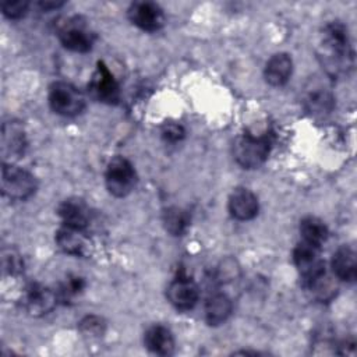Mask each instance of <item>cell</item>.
<instances>
[{"mask_svg": "<svg viewBox=\"0 0 357 357\" xmlns=\"http://www.w3.org/2000/svg\"><path fill=\"white\" fill-rule=\"evenodd\" d=\"M317 54L329 77L340 78L350 74L354 67V50L347 28L342 22L332 21L324 25Z\"/></svg>", "mask_w": 357, "mask_h": 357, "instance_id": "cell-1", "label": "cell"}, {"mask_svg": "<svg viewBox=\"0 0 357 357\" xmlns=\"http://www.w3.org/2000/svg\"><path fill=\"white\" fill-rule=\"evenodd\" d=\"M272 148L269 134L244 132L238 135L233 145V155L243 169H257L265 163Z\"/></svg>", "mask_w": 357, "mask_h": 357, "instance_id": "cell-2", "label": "cell"}, {"mask_svg": "<svg viewBox=\"0 0 357 357\" xmlns=\"http://www.w3.org/2000/svg\"><path fill=\"white\" fill-rule=\"evenodd\" d=\"M0 181L3 195L15 201L31 198L38 188L35 176L14 163H3Z\"/></svg>", "mask_w": 357, "mask_h": 357, "instance_id": "cell-3", "label": "cell"}, {"mask_svg": "<svg viewBox=\"0 0 357 357\" xmlns=\"http://www.w3.org/2000/svg\"><path fill=\"white\" fill-rule=\"evenodd\" d=\"M47 102L50 109L63 117L78 116L85 109L84 95L66 81H56L49 86Z\"/></svg>", "mask_w": 357, "mask_h": 357, "instance_id": "cell-4", "label": "cell"}, {"mask_svg": "<svg viewBox=\"0 0 357 357\" xmlns=\"http://www.w3.org/2000/svg\"><path fill=\"white\" fill-rule=\"evenodd\" d=\"M105 184L116 198H124L137 185V173L132 163L124 156H114L106 166Z\"/></svg>", "mask_w": 357, "mask_h": 357, "instance_id": "cell-5", "label": "cell"}, {"mask_svg": "<svg viewBox=\"0 0 357 357\" xmlns=\"http://www.w3.org/2000/svg\"><path fill=\"white\" fill-rule=\"evenodd\" d=\"M88 92L98 102L106 105L119 103L120 85L103 61H98L96 68L88 82Z\"/></svg>", "mask_w": 357, "mask_h": 357, "instance_id": "cell-6", "label": "cell"}, {"mask_svg": "<svg viewBox=\"0 0 357 357\" xmlns=\"http://www.w3.org/2000/svg\"><path fill=\"white\" fill-rule=\"evenodd\" d=\"M59 39L71 52L88 53L93 47L96 36L82 20L71 18L59 28Z\"/></svg>", "mask_w": 357, "mask_h": 357, "instance_id": "cell-7", "label": "cell"}, {"mask_svg": "<svg viewBox=\"0 0 357 357\" xmlns=\"http://www.w3.org/2000/svg\"><path fill=\"white\" fill-rule=\"evenodd\" d=\"M128 20L137 28L146 32H156L163 28L166 18L159 4L148 0H139L130 4L127 10Z\"/></svg>", "mask_w": 357, "mask_h": 357, "instance_id": "cell-8", "label": "cell"}, {"mask_svg": "<svg viewBox=\"0 0 357 357\" xmlns=\"http://www.w3.org/2000/svg\"><path fill=\"white\" fill-rule=\"evenodd\" d=\"M293 262L301 276L303 284L325 272V262L321 258L319 247L300 241L293 250Z\"/></svg>", "mask_w": 357, "mask_h": 357, "instance_id": "cell-9", "label": "cell"}, {"mask_svg": "<svg viewBox=\"0 0 357 357\" xmlns=\"http://www.w3.org/2000/svg\"><path fill=\"white\" fill-rule=\"evenodd\" d=\"M26 134L24 126L17 120H10L1 126V156L3 163H14L26 149Z\"/></svg>", "mask_w": 357, "mask_h": 357, "instance_id": "cell-10", "label": "cell"}, {"mask_svg": "<svg viewBox=\"0 0 357 357\" xmlns=\"http://www.w3.org/2000/svg\"><path fill=\"white\" fill-rule=\"evenodd\" d=\"M166 297L176 310L188 311L192 310L198 303L199 287L191 278L178 276L169 283Z\"/></svg>", "mask_w": 357, "mask_h": 357, "instance_id": "cell-11", "label": "cell"}, {"mask_svg": "<svg viewBox=\"0 0 357 357\" xmlns=\"http://www.w3.org/2000/svg\"><path fill=\"white\" fill-rule=\"evenodd\" d=\"M57 294L49 286L32 283L26 287L24 296V307L32 317H43L54 310Z\"/></svg>", "mask_w": 357, "mask_h": 357, "instance_id": "cell-12", "label": "cell"}, {"mask_svg": "<svg viewBox=\"0 0 357 357\" xmlns=\"http://www.w3.org/2000/svg\"><path fill=\"white\" fill-rule=\"evenodd\" d=\"M227 206L230 215L241 222L254 219L259 211L257 195L245 187H237L231 191Z\"/></svg>", "mask_w": 357, "mask_h": 357, "instance_id": "cell-13", "label": "cell"}, {"mask_svg": "<svg viewBox=\"0 0 357 357\" xmlns=\"http://www.w3.org/2000/svg\"><path fill=\"white\" fill-rule=\"evenodd\" d=\"M303 105L314 116H324L332 112L335 106V98L332 91L322 82H311L304 92Z\"/></svg>", "mask_w": 357, "mask_h": 357, "instance_id": "cell-14", "label": "cell"}, {"mask_svg": "<svg viewBox=\"0 0 357 357\" xmlns=\"http://www.w3.org/2000/svg\"><path fill=\"white\" fill-rule=\"evenodd\" d=\"M57 213L64 226L86 231L91 222V212L88 205L79 198H67L59 208Z\"/></svg>", "mask_w": 357, "mask_h": 357, "instance_id": "cell-15", "label": "cell"}, {"mask_svg": "<svg viewBox=\"0 0 357 357\" xmlns=\"http://www.w3.org/2000/svg\"><path fill=\"white\" fill-rule=\"evenodd\" d=\"M56 244L57 247L68 255L74 257H85L89 251V243L86 238V233L79 229L61 226L56 231Z\"/></svg>", "mask_w": 357, "mask_h": 357, "instance_id": "cell-16", "label": "cell"}, {"mask_svg": "<svg viewBox=\"0 0 357 357\" xmlns=\"http://www.w3.org/2000/svg\"><path fill=\"white\" fill-rule=\"evenodd\" d=\"M144 344L153 354L170 356L174 351V336L167 326L155 324L145 331Z\"/></svg>", "mask_w": 357, "mask_h": 357, "instance_id": "cell-17", "label": "cell"}, {"mask_svg": "<svg viewBox=\"0 0 357 357\" xmlns=\"http://www.w3.org/2000/svg\"><path fill=\"white\" fill-rule=\"evenodd\" d=\"M331 268L339 280L353 283L357 278V261L354 248L350 245L339 247L332 255Z\"/></svg>", "mask_w": 357, "mask_h": 357, "instance_id": "cell-18", "label": "cell"}, {"mask_svg": "<svg viewBox=\"0 0 357 357\" xmlns=\"http://www.w3.org/2000/svg\"><path fill=\"white\" fill-rule=\"evenodd\" d=\"M293 73V60L287 53L273 54L265 64L264 78L271 86H283Z\"/></svg>", "mask_w": 357, "mask_h": 357, "instance_id": "cell-19", "label": "cell"}, {"mask_svg": "<svg viewBox=\"0 0 357 357\" xmlns=\"http://www.w3.org/2000/svg\"><path fill=\"white\" fill-rule=\"evenodd\" d=\"M233 311V303L225 293H213L206 298L204 307L205 321L211 326L222 325L229 319Z\"/></svg>", "mask_w": 357, "mask_h": 357, "instance_id": "cell-20", "label": "cell"}, {"mask_svg": "<svg viewBox=\"0 0 357 357\" xmlns=\"http://www.w3.org/2000/svg\"><path fill=\"white\" fill-rule=\"evenodd\" d=\"M301 241L321 247L329 236L328 226L317 216H305L300 222Z\"/></svg>", "mask_w": 357, "mask_h": 357, "instance_id": "cell-21", "label": "cell"}, {"mask_svg": "<svg viewBox=\"0 0 357 357\" xmlns=\"http://www.w3.org/2000/svg\"><path fill=\"white\" fill-rule=\"evenodd\" d=\"M307 291H310V294L321 301V303H326V301H331L335 296H336V291H337V286L336 283L333 282V279L325 272H322L321 275L315 276L314 279H311L310 282H307L305 284H303Z\"/></svg>", "mask_w": 357, "mask_h": 357, "instance_id": "cell-22", "label": "cell"}, {"mask_svg": "<svg viewBox=\"0 0 357 357\" xmlns=\"http://www.w3.org/2000/svg\"><path fill=\"white\" fill-rule=\"evenodd\" d=\"M162 222L167 233L172 236H183L190 226V215L178 206H169L162 215Z\"/></svg>", "mask_w": 357, "mask_h": 357, "instance_id": "cell-23", "label": "cell"}, {"mask_svg": "<svg viewBox=\"0 0 357 357\" xmlns=\"http://www.w3.org/2000/svg\"><path fill=\"white\" fill-rule=\"evenodd\" d=\"M78 328H79V332L82 333V336L89 337V339H98L105 333L106 324L98 315H86L79 321Z\"/></svg>", "mask_w": 357, "mask_h": 357, "instance_id": "cell-24", "label": "cell"}, {"mask_svg": "<svg viewBox=\"0 0 357 357\" xmlns=\"http://www.w3.org/2000/svg\"><path fill=\"white\" fill-rule=\"evenodd\" d=\"M1 266L7 275H18L24 269V262L18 251L14 248H3L1 251Z\"/></svg>", "mask_w": 357, "mask_h": 357, "instance_id": "cell-25", "label": "cell"}, {"mask_svg": "<svg viewBox=\"0 0 357 357\" xmlns=\"http://www.w3.org/2000/svg\"><path fill=\"white\" fill-rule=\"evenodd\" d=\"M29 8V3L25 0H6L1 3L3 14L10 20H21Z\"/></svg>", "mask_w": 357, "mask_h": 357, "instance_id": "cell-26", "label": "cell"}, {"mask_svg": "<svg viewBox=\"0 0 357 357\" xmlns=\"http://www.w3.org/2000/svg\"><path fill=\"white\" fill-rule=\"evenodd\" d=\"M160 137L165 142L176 144L185 137V130L181 124L174 121H166L160 128Z\"/></svg>", "mask_w": 357, "mask_h": 357, "instance_id": "cell-27", "label": "cell"}, {"mask_svg": "<svg viewBox=\"0 0 357 357\" xmlns=\"http://www.w3.org/2000/svg\"><path fill=\"white\" fill-rule=\"evenodd\" d=\"M84 286H85V282H84L82 278H79V276H68L66 279V282L60 287V294H61V297L64 300L66 298H71V297L77 296L78 293H81Z\"/></svg>", "mask_w": 357, "mask_h": 357, "instance_id": "cell-28", "label": "cell"}, {"mask_svg": "<svg viewBox=\"0 0 357 357\" xmlns=\"http://www.w3.org/2000/svg\"><path fill=\"white\" fill-rule=\"evenodd\" d=\"M237 271H238V268H237L236 262L233 259H226V261H223L222 266L219 268V279L222 282L231 280V279H234Z\"/></svg>", "mask_w": 357, "mask_h": 357, "instance_id": "cell-29", "label": "cell"}]
</instances>
